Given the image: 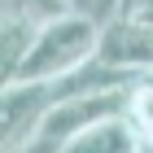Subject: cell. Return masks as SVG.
<instances>
[{"instance_id": "6da1fadb", "label": "cell", "mask_w": 153, "mask_h": 153, "mask_svg": "<svg viewBox=\"0 0 153 153\" xmlns=\"http://www.w3.org/2000/svg\"><path fill=\"white\" fill-rule=\"evenodd\" d=\"M96 53V22H88L83 13L61 9L57 18H48L31 31L26 53L18 61V79L22 83H53L66 70H74L79 61Z\"/></svg>"}, {"instance_id": "7a4b0ae2", "label": "cell", "mask_w": 153, "mask_h": 153, "mask_svg": "<svg viewBox=\"0 0 153 153\" xmlns=\"http://www.w3.org/2000/svg\"><path fill=\"white\" fill-rule=\"evenodd\" d=\"M123 105H127V88L92 92V96H70V101H53V105L44 109V118H39V131H35V136L61 144V140H70V136H79L83 127L101 123V118H118Z\"/></svg>"}, {"instance_id": "3957f363", "label": "cell", "mask_w": 153, "mask_h": 153, "mask_svg": "<svg viewBox=\"0 0 153 153\" xmlns=\"http://www.w3.org/2000/svg\"><path fill=\"white\" fill-rule=\"evenodd\" d=\"M96 57L118 66L131 74H149L153 70V26L140 18H109L96 26Z\"/></svg>"}, {"instance_id": "277c9868", "label": "cell", "mask_w": 153, "mask_h": 153, "mask_svg": "<svg viewBox=\"0 0 153 153\" xmlns=\"http://www.w3.org/2000/svg\"><path fill=\"white\" fill-rule=\"evenodd\" d=\"M48 83H9L0 92V153H18L39 131V118L48 109Z\"/></svg>"}, {"instance_id": "5b68a950", "label": "cell", "mask_w": 153, "mask_h": 153, "mask_svg": "<svg viewBox=\"0 0 153 153\" xmlns=\"http://www.w3.org/2000/svg\"><path fill=\"white\" fill-rule=\"evenodd\" d=\"M57 153H136V131L127 127V118H101L92 127H83L79 136L61 140Z\"/></svg>"}, {"instance_id": "8992f818", "label": "cell", "mask_w": 153, "mask_h": 153, "mask_svg": "<svg viewBox=\"0 0 153 153\" xmlns=\"http://www.w3.org/2000/svg\"><path fill=\"white\" fill-rule=\"evenodd\" d=\"M35 26H18V22H0V92L18 83V61L26 53V39H31Z\"/></svg>"}, {"instance_id": "52a82bcc", "label": "cell", "mask_w": 153, "mask_h": 153, "mask_svg": "<svg viewBox=\"0 0 153 153\" xmlns=\"http://www.w3.org/2000/svg\"><path fill=\"white\" fill-rule=\"evenodd\" d=\"M61 9H66V0H0V22L39 26L48 18H57Z\"/></svg>"}, {"instance_id": "ba28073f", "label": "cell", "mask_w": 153, "mask_h": 153, "mask_svg": "<svg viewBox=\"0 0 153 153\" xmlns=\"http://www.w3.org/2000/svg\"><path fill=\"white\" fill-rule=\"evenodd\" d=\"M118 4H123V0H66V9L70 13H83V18H88V22H109V18H118Z\"/></svg>"}, {"instance_id": "9c48e42d", "label": "cell", "mask_w": 153, "mask_h": 153, "mask_svg": "<svg viewBox=\"0 0 153 153\" xmlns=\"http://www.w3.org/2000/svg\"><path fill=\"white\" fill-rule=\"evenodd\" d=\"M118 13H123V18H140V22L153 26V0H123Z\"/></svg>"}, {"instance_id": "30bf717a", "label": "cell", "mask_w": 153, "mask_h": 153, "mask_svg": "<svg viewBox=\"0 0 153 153\" xmlns=\"http://www.w3.org/2000/svg\"><path fill=\"white\" fill-rule=\"evenodd\" d=\"M136 153H153V131H140L136 136Z\"/></svg>"}]
</instances>
